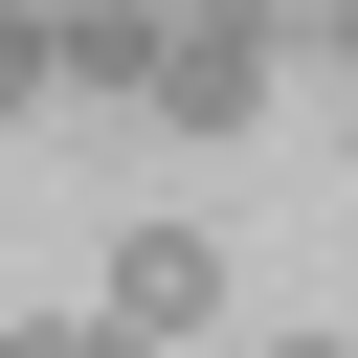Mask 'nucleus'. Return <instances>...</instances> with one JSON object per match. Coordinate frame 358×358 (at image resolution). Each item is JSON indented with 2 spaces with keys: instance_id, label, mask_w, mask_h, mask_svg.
Returning <instances> with one entry per match:
<instances>
[{
  "instance_id": "1",
  "label": "nucleus",
  "mask_w": 358,
  "mask_h": 358,
  "mask_svg": "<svg viewBox=\"0 0 358 358\" xmlns=\"http://www.w3.org/2000/svg\"><path fill=\"white\" fill-rule=\"evenodd\" d=\"M134 112H179V134H246V112H268V22H157Z\"/></svg>"
},
{
  "instance_id": "3",
  "label": "nucleus",
  "mask_w": 358,
  "mask_h": 358,
  "mask_svg": "<svg viewBox=\"0 0 358 358\" xmlns=\"http://www.w3.org/2000/svg\"><path fill=\"white\" fill-rule=\"evenodd\" d=\"M0 358H134L112 313H0Z\"/></svg>"
},
{
  "instance_id": "5",
  "label": "nucleus",
  "mask_w": 358,
  "mask_h": 358,
  "mask_svg": "<svg viewBox=\"0 0 358 358\" xmlns=\"http://www.w3.org/2000/svg\"><path fill=\"white\" fill-rule=\"evenodd\" d=\"M268 358H358V336H336V313H313V336H268Z\"/></svg>"
},
{
  "instance_id": "2",
  "label": "nucleus",
  "mask_w": 358,
  "mask_h": 358,
  "mask_svg": "<svg viewBox=\"0 0 358 358\" xmlns=\"http://www.w3.org/2000/svg\"><path fill=\"white\" fill-rule=\"evenodd\" d=\"M90 313H112V336H134V358H157V336H201V313H224V224H134V246H112V291H90Z\"/></svg>"
},
{
  "instance_id": "6",
  "label": "nucleus",
  "mask_w": 358,
  "mask_h": 358,
  "mask_svg": "<svg viewBox=\"0 0 358 358\" xmlns=\"http://www.w3.org/2000/svg\"><path fill=\"white\" fill-rule=\"evenodd\" d=\"M336 179H358V112H336Z\"/></svg>"
},
{
  "instance_id": "4",
  "label": "nucleus",
  "mask_w": 358,
  "mask_h": 358,
  "mask_svg": "<svg viewBox=\"0 0 358 358\" xmlns=\"http://www.w3.org/2000/svg\"><path fill=\"white\" fill-rule=\"evenodd\" d=\"M22 90H45V22H0V112H22Z\"/></svg>"
}]
</instances>
